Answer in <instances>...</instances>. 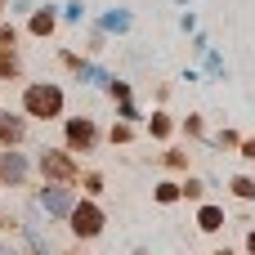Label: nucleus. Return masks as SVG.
Wrapping results in <instances>:
<instances>
[{"label": "nucleus", "mask_w": 255, "mask_h": 255, "mask_svg": "<svg viewBox=\"0 0 255 255\" xmlns=\"http://www.w3.org/2000/svg\"><path fill=\"white\" fill-rule=\"evenodd\" d=\"M63 108V94L54 90V85H36V90H27V112L31 117H54Z\"/></svg>", "instance_id": "nucleus-1"}, {"label": "nucleus", "mask_w": 255, "mask_h": 255, "mask_svg": "<svg viewBox=\"0 0 255 255\" xmlns=\"http://www.w3.org/2000/svg\"><path fill=\"white\" fill-rule=\"evenodd\" d=\"M40 206H45L49 215H67V211H72V193H67V188H45V193H40Z\"/></svg>", "instance_id": "nucleus-2"}, {"label": "nucleus", "mask_w": 255, "mask_h": 255, "mask_svg": "<svg viewBox=\"0 0 255 255\" xmlns=\"http://www.w3.org/2000/svg\"><path fill=\"white\" fill-rule=\"evenodd\" d=\"M99 224H103V215H99L94 206H76V211H72V229H76V233L90 238V233H99Z\"/></svg>", "instance_id": "nucleus-3"}, {"label": "nucleus", "mask_w": 255, "mask_h": 255, "mask_svg": "<svg viewBox=\"0 0 255 255\" xmlns=\"http://www.w3.org/2000/svg\"><path fill=\"white\" fill-rule=\"evenodd\" d=\"M67 139H72L76 148H85V143L94 139V130H90V121H72V126H67Z\"/></svg>", "instance_id": "nucleus-4"}, {"label": "nucleus", "mask_w": 255, "mask_h": 255, "mask_svg": "<svg viewBox=\"0 0 255 255\" xmlns=\"http://www.w3.org/2000/svg\"><path fill=\"white\" fill-rule=\"evenodd\" d=\"M18 175H22V157H13V152L0 157V179H18Z\"/></svg>", "instance_id": "nucleus-5"}, {"label": "nucleus", "mask_w": 255, "mask_h": 255, "mask_svg": "<svg viewBox=\"0 0 255 255\" xmlns=\"http://www.w3.org/2000/svg\"><path fill=\"white\" fill-rule=\"evenodd\" d=\"M220 220H224V215H220L215 206H206V211H202V229H220Z\"/></svg>", "instance_id": "nucleus-6"}, {"label": "nucleus", "mask_w": 255, "mask_h": 255, "mask_svg": "<svg viewBox=\"0 0 255 255\" xmlns=\"http://www.w3.org/2000/svg\"><path fill=\"white\" fill-rule=\"evenodd\" d=\"M103 27H112V31H121V27H130V18H126V13H108V18H103Z\"/></svg>", "instance_id": "nucleus-7"}, {"label": "nucleus", "mask_w": 255, "mask_h": 255, "mask_svg": "<svg viewBox=\"0 0 255 255\" xmlns=\"http://www.w3.org/2000/svg\"><path fill=\"white\" fill-rule=\"evenodd\" d=\"M18 134H22L18 121H0V139H18Z\"/></svg>", "instance_id": "nucleus-8"}, {"label": "nucleus", "mask_w": 255, "mask_h": 255, "mask_svg": "<svg viewBox=\"0 0 255 255\" xmlns=\"http://www.w3.org/2000/svg\"><path fill=\"white\" fill-rule=\"evenodd\" d=\"M45 170H54V175H67V170H72V166H67V161H63V157H45Z\"/></svg>", "instance_id": "nucleus-9"}, {"label": "nucleus", "mask_w": 255, "mask_h": 255, "mask_svg": "<svg viewBox=\"0 0 255 255\" xmlns=\"http://www.w3.org/2000/svg\"><path fill=\"white\" fill-rule=\"evenodd\" d=\"M233 188H238V193H242V197H255V184H251V179H238V184H233Z\"/></svg>", "instance_id": "nucleus-10"}]
</instances>
